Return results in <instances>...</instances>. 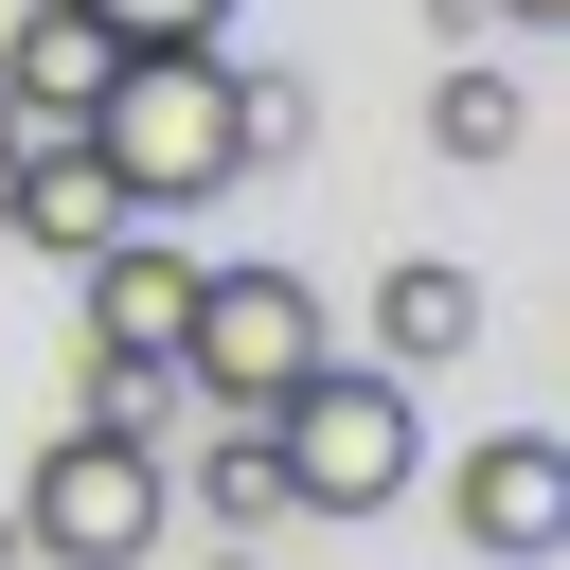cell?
Segmentation results:
<instances>
[{
	"mask_svg": "<svg viewBox=\"0 0 570 570\" xmlns=\"http://www.w3.org/2000/svg\"><path fill=\"white\" fill-rule=\"evenodd\" d=\"M0 142H18V107H0Z\"/></svg>",
	"mask_w": 570,
	"mask_h": 570,
	"instance_id": "2e32d148",
	"label": "cell"
},
{
	"mask_svg": "<svg viewBox=\"0 0 570 570\" xmlns=\"http://www.w3.org/2000/svg\"><path fill=\"white\" fill-rule=\"evenodd\" d=\"M445 517H463V552H499V570H552V552H570V445H552V428H499V445H463V463H445Z\"/></svg>",
	"mask_w": 570,
	"mask_h": 570,
	"instance_id": "5b68a950",
	"label": "cell"
},
{
	"mask_svg": "<svg viewBox=\"0 0 570 570\" xmlns=\"http://www.w3.org/2000/svg\"><path fill=\"white\" fill-rule=\"evenodd\" d=\"M107 53H125V36H107L89 0H36V18L0 36V107H18V125H89V89H107Z\"/></svg>",
	"mask_w": 570,
	"mask_h": 570,
	"instance_id": "ba28073f",
	"label": "cell"
},
{
	"mask_svg": "<svg viewBox=\"0 0 570 570\" xmlns=\"http://www.w3.org/2000/svg\"><path fill=\"white\" fill-rule=\"evenodd\" d=\"M71 142H89V160H107L142 214H196V196H232V178H249V125H232V53H214V36H125Z\"/></svg>",
	"mask_w": 570,
	"mask_h": 570,
	"instance_id": "6da1fadb",
	"label": "cell"
},
{
	"mask_svg": "<svg viewBox=\"0 0 570 570\" xmlns=\"http://www.w3.org/2000/svg\"><path fill=\"white\" fill-rule=\"evenodd\" d=\"M321 356H338V321H321L303 267H196V303H178V392L196 410H285Z\"/></svg>",
	"mask_w": 570,
	"mask_h": 570,
	"instance_id": "3957f363",
	"label": "cell"
},
{
	"mask_svg": "<svg viewBox=\"0 0 570 570\" xmlns=\"http://www.w3.org/2000/svg\"><path fill=\"white\" fill-rule=\"evenodd\" d=\"M125 214H142V196H125V178H107V160H89L71 125H53V142L18 125V160H0V232H18V249H53V267H89V249H107Z\"/></svg>",
	"mask_w": 570,
	"mask_h": 570,
	"instance_id": "8992f818",
	"label": "cell"
},
{
	"mask_svg": "<svg viewBox=\"0 0 570 570\" xmlns=\"http://www.w3.org/2000/svg\"><path fill=\"white\" fill-rule=\"evenodd\" d=\"M196 499H214L232 534H267V517H285V445H267V410H214V445H196Z\"/></svg>",
	"mask_w": 570,
	"mask_h": 570,
	"instance_id": "30bf717a",
	"label": "cell"
},
{
	"mask_svg": "<svg viewBox=\"0 0 570 570\" xmlns=\"http://www.w3.org/2000/svg\"><path fill=\"white\" fill-rule=\"evenodd\" d=\"M499 18H570V0H499Z\"/></svg>",
	"mask_w": 570,
	"mask_h": 570,
	"instance_id": "5bb4252c",
	"label": "cell"
},
{
	"mask_svg": "<svg viewBox=\"0 0 570 570\" xmlns=\"http://www.w3.org/2000/svg\"><path fill=\"white\" fill-rule=\"evenodd\" d=\"M160 410H178V356H107V374H89V428L160 445Z\"/></svg>",
	"mask_w": 570,
	"mask_h": 570,
	"instance_id": "7c38bea8",
	"label": "cell"
},
{
	"mask_svg": "<svg viewBox=\"0 0 570 570\" xmlns=\"http://www.w3.org/2000/svg\"><path fill=\"white\" fill-rule=\"evenodd\" d=\"M178 303H196V249L160 214H125L89 249V356H178Z\"/></svg>",
	"mask_w": 570,
	"mask_h": 570,
	"instance_id": "52a82bcc",
	"label": "cell"
},
{
	"mask_svg": "<svg viewBox=\"0 0 570 570\" xmlns=\"http://www.w3.org/2000/svg\"><path fill=\"white\" fill-rule=\"evenodd\" d=\"M428 142H445V160H499V142H517V89H499V71H445V89H428Z\"/></svg>",
	"mask_w": 570,
	"mask_h": 570,
	"instance_id": "8fae6325",
	"label": "cell"
},
{
	"mask_svg": "<svg viewBox=\"0 0 570 570\" xmlns=\"http://www.w3.org/2000/svg\"><path fill=\"white\" fill-rule=\"evenodd\" d=\"M107 36H232V0H89Z\"/></svg>",
	"mask_w": 570,
	"mask_h": 570,
	"instance_id": "4fadbf2b",
	"label": "cell"
},
{
	"mask_svg": "<svg viewBox=\"0 0 570 570\" xmlns=\"http://www.w3.org/2000/svg\"><path fill=\"white\" fill-rule=\"evenodd\" d=\"M0 570H36V552H18V517H0Z\"/></svg>",
	"mask_w": 570,
	"mask_h": 570,
	"instance_id": "9a60e30c",
	"label": "cell"
},
{
	"mask_svg": "<svg viewBox=\"0 0 570 570\" xmlns=\"http://www.w3.org/2000/svg\"><path fill=\"white\" fill-rule=\"evenodd\" d=\"M267 445H285V517H392L410 463H428V410H410L392 356H321V374L267 410Z\"/></svg>",
	"mask_w": 570,
	"mask_h": 570,
	"instance_id": "7a4b0ae2",
	"label": "cell"
},
{
	"mask_svg": "<svg viewBox=\"0 0 570 570\" xmlns=\"http://www.w3.org/2000/svg\"><path fill=\"white\" fill-rule=\"evenodd\" d=\"M18 552H36V570H142V552H160V445L53 428V445L18 463Z\"/></svg>",
	"mask_w": 570,
	"mask_h": 570,
	"instance_id": "277c9868",
	"label": "cell"
},
{
	"mask_svg": "<svg viewBox=\"0 0 570 570\" xmlns=\"http://www.w3.org/2000/svg\"><path fill=\"white\" fill-rule=\"evenodd\" d=\"M463 338H481V285H463V267H392V285H374V356H392V374H428V356H463Z\"/></svg>",
	"mask_w": 570,
	"mask_h": 570,
	"instance_id": "9c48e42d",
	"label": "cell"
}]
</instances>
